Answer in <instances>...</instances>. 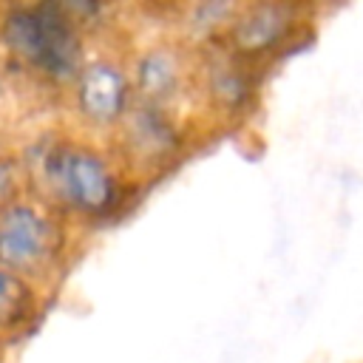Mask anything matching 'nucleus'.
Returning a JSON list of instances; mask_svg holds the SVG:
<instances>
[{"label":"nucleus","mask_w":363,"mask_h":363,"mask_svg":"<svg viewBox=\"0 0 363 363\" xmlns=\"http://www.w3.org/2000/svg\"><path fill=\"white\" fill-rule=\"evenodd\" d=\"M3 37L26 65L51 79H71L79 71V40L65 6L45 3L14 9L6 17Z\"/></svg>","instance_id":"obj_1"},{"label":"nucleus","mask_w":363,"mask_h":363,"mask_svg":"<svg viewBox=\"0 0 363 363\" xmlns=\"http://www.w3.org/2000/svg\"><path fill=\"white\" fill-rule=\"evenodd\" d=\"M51 184L82 213H108L116 199V182L105 162L91 150H62L51 164Z\"/></svg>","instance_id":"obj_2"},{"label":"nucleus","mask_w":363,"mask_h":363,"mask_svg":"<svg viewBox=\"0 0 363 363\" xmlns=\"http://www.w3.org/2000/svg\"><path fill=\"white\" fill-rule=\"evenodd\" d=\"M57 250L51 221L28 204H11L0 213V267L37 269Z\"/></svg>","instance_id":"obj_3"},{"label":"nucleus","mask_w":363,"mask_h":363,"mask_svg":"<svg viewBox=\"0 0 363 363\" xmlns=\"http://www.w3.org/2000/svg\"><path fill=\"white\" fill-rule=\"evenodd\" d=\"M79 108L94 122H113L128 102V79L111 62H94L79 74Z\"/></svg>","instance_id":"obj_4"},{"label":"nucleus","mask_w":363,"mask_h":363,"mask_svg":"<svg viewBox=\"0 0 363 363\" xmlns=\"http://www.w3.org/2000/svg\"><path fill=\"white\" fill-rule=\"evenodd\" d=\"M284 31V14L275 6H258L252 9L238 26H235V43L247 51H258L267 48L269 43H275Z\"/></svg>","instance_id":"obj_5"},{"label":"nucleus","mask_w":363,"mask_h":363,"mask_svg":"<svg viewBox=\"0 0 363 363\" xmlns=\"http://www.w3.org/2000/svg\"><path fill=\"white\" fill-rule=\"evenodd\" d=\"M173 128L170 122L162 116V111L156 108H139L133 116H130V139L139 150L150 153V156H159L164 150L173 147Z\"/></svg>","instance_id":"obj_6"},{"label":"nucleus","mask_w":363,"mask_h":363,"mask_svg":"<svg viewBox=\"0 0 363 363\" xmlns=\"http://www.w3.org/2000/svg\"><path fill=\"white\" fill-rule=\"evenodd\" d=\"M139 85L147 96H164L176 85V60L170 51H153L139 62Z\"/></svg>","instance_id":"obj_7"},{"label":"nucleus","mask_w":363,"mask_h":363,"mask_svg":"<svg viewBox=\"0 0 363 363\" xmlns=\"http://www.w3.org/2000/svg\"><path fill=\"white\" fill-rule=\"evenodd\" d=\"M31 309L28 286L6 267H0V326L20 323Z\"/></svg>","instance_id":"obj_8"}]
</instances>
